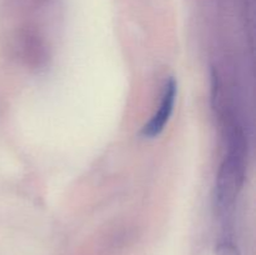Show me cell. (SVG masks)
Instances as JSON below:
<instances>
[{"instance_id": "6da1fadb", "label": "cell", "mask_w": 256, "mask_h": 255, "mask_svg": "<svg viewBox=\"0 0 256 255\" xmlns=\"http://www.w3.org/2000/svg\"><path fill=\"white\" fill-rule=\"evenodd\" d=\"M175 98H176V82H175L174 79H169V82L165 85L164 94H162V104H160L159 110L152 118V120L144 126L142 135L154 138L164 130L165 124L168 122L172 112V109H174Z\"/></svg>"}]
</instances>
